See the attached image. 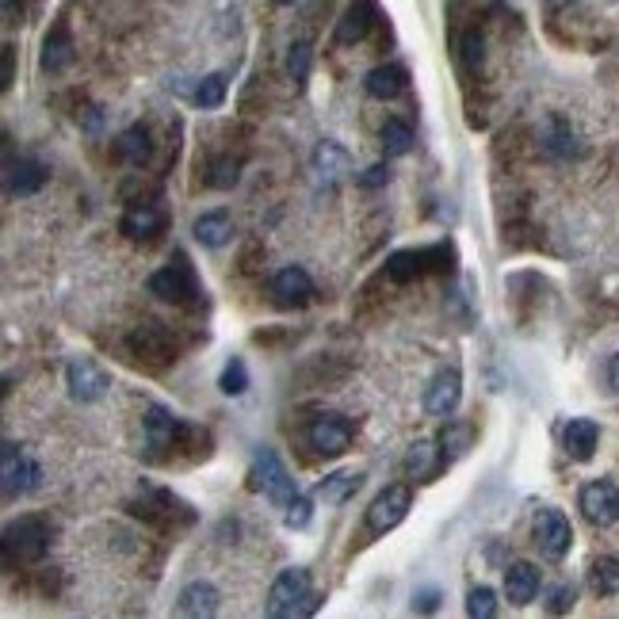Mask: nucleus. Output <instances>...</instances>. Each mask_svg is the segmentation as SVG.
<instances>
[{
    "label": "nucleus",
    "instance_id": "e433bc0d",
    "mask_svg": "<svg viewBox=\"0 0 619 619\" xmlns=\"http://www.w3.org/2000/svg\"><path fill=\"white\" fill-rule=\"evenodd\" d=\"M211 188H234L237 184V161L234 157H218L211 165V176H207Z\"/></svg>",
    "mask_w": 619,
    "mask_h": 619
},
{
    "label": "nucleus",
    "instance_id": "72a5a7b5",
    "mask_svg": "<svg viewBox=\"0 0 619 619\" xmlns=\"http://www.w3.org/2000/svg\"><path fill=\"white\" fill-rule=\"evenodd\" d=\"M192 100L199 107H218L222 100H226V77L222 73H211V77H203L199 85H195Z\"/></svg>",
    "mask_w": 619,
    "mask_h": 619
},
{
    "label": "nucleus",
    "instance_id": "c85d7f7f",
    "mask_svg": "<svg viewBox=\"0 0 619 619\" xmlns=\"http://www.w3.org/2000/svg\"><path fill=\"white\" fill-rule=\"evenodd\" d=\"M444 463H440V448H432L428 440H417L413 448H409L406 455V470L413 474V478H428L432 470H440Z\"/></svg>",
    "mask_w": 619,
    "mask_h": 619
},
{
    "label": "nucleus",
    "instance_id": "f257e3e1",
    "mask_svg": "<svg viewBox=\"0 0 619 619\" xmlns=\"http://www.w3.org/2000/svg\"><path fill=\"white\" fill-rule=\"evenodd\" d=\"M46 551H50V524L43 516H20L4 528V562L8 566L43 562Z\"/></svg>",
    "mask_w": 619,
    "mask_h": 619
},
{
    "label": "nucleus",
    "instance_id": "4468645a",
    "mask_svg": "<svg viewBox=\"0 0 619 619\" xmlns=\"http://www.w3.org/2000/svg\"><path fill=\"white\" fill-rule=\"evenodd\" d=\"M375 27V0H352L344 8L341 23H337V43L341 46H356L371 35Z\"/></svg>",
    "mask_w": 619,
    "mask_h": 619
},
{
    "label": "nucleus",
    "instance_id": "f03ea898",
    "mask_svg": "<svg viewBox=\"0 0 619 619\" xmlns=\"http://www.w3.org/2000/svg\"><path fill=\"white\" fill-rule=\"evenodd\" d=\"M314 608H318V597L310 593V574L302 566L279 570V577L272 581V593H268V616H306Z\"/></svg>",
    "mask_w": 619,
    "mask_h": 619
},
{
    "label": "nucleus",
    "instance_id": "b1692460",
    "mask_svg": "<svg viewBox=\"0 0 619 619\" xmlns=\"http://www.w3.org/2000/svg\"><path fill=\"white\" fill-rule=\"evenodd\" d=\"M543 153L547 157H555V161H570V157H577L581 153V146H577V134L562 119H551V127L543 130Z\"/></svg>",
    "mask_w": 619,
    "mask_h": 619
},
{
    "label": "nucleus",
    "instance_id": "a878e982",
    "mask_svg": "<svg viewBox=\"0 0 619 619\" xmlns=\"http://www.w3.org/2000/svg\"><path fill=\"white\" fill-rule=\"evenodd\" d=\"M363 482V474H356V470H341V474H329L325 482H318V490H314V497L318 501H329V505H341L348 493H356Z\"/></svg>",
    "mask_w": 619,
    "mask_h": 619
},
{
    "label": "nucleus",
    "instance_id": "4be33fe9",
    "mask_svg": "<svg viewBox=\"0 0 619 619\" xmlns=\"http://www.w3.org/2000/svg\"><path fill=\"white\" fill-rule=\"evenodd\" d=\"M195 241L203 245V249H222L226 241H230V234H234V218L226 211H207L195 218L192 226Z\"/></svg>",
    "mask_w": 619,
    "mask_h": 619
},
{
    "label": "nucleus",
    "instance_id": "c756f323",
    "mask_svg": "<svg viewBox=\"0 0 619 619\" xmlns=\"http://www.w3.org/2000/svg\"><path fill=\"white\" fill-rule=\"evenodd\" d=\"M314 172H329V180H337L341 172H348V153L337 146V142H321L318 150H314Z\"/></svg>",
    "mask_w": 619,
    "mask_h": 619
},
{
    "label": "nucleus",
    "instance_id": "423d86ee",
    "mask_svg": "<svg viewBox=\"0 0 619 619\" xmlns=\"http://www.w3.org/2000/svg\"><path fill=\"white\" fill-rule=\"evenodd\" d=\"M532 535H535V547L547 558H566L570 555V547H574V528H570V520H566L562 509H551V505H543V509L535 513Z\"/></svg>",
    "mask_w": 619,
    "mask_h": 619
},
{
    "label": "nucleus",
    "instance_id": "9b49d317",
    "mask_svg": "<svg viewBox=\"0 0 619 619\" xmlns=\"http://www.w3.org/2000/svg\"><path fill=\"white\" fill-rule=\"evenodd\" d=\"M577 505H581V516H585L593 528H612L619 520V486L612 478H597V482H589V486L581 490Z\"/></svg>",
    "mask_w": 619,
    "mask_h": 619
},
{
    "label": "nucleus",
    "instance_id": "79ce46f5",
    "mask_svg": "<svg viewBox=\"0 0 619 619\" xmlns=\"http://www.w3.org/2000/svg\"><path fill=\"white\" fill-rule=\"evenodd\" d=\"M608 379H612V386L619 390V352L612 356V363H608Z\"/></svg>",
    "mask_w": 619,
    "mask_h": 619
},
{
    "label": "nucleus",
    "instance_id": "37998d69",
    "mask_svg": "<svg viewBox=\"0 0 619 619\" xmlns=\"http://www.w3.org/2000/svg\"><path fill=\"white\" fill-rule=\"evenodd\" d=\"M276 4H295V0H276Z\"/></svg>",
    "mask_w": 619,
    "mask_h": 619
},
{
    "label": "nucleus",
    "instance_id": "c9c22d12",
    "mask_svg": "<svg viewBox=\"0 0 619 619\" xmlns=\"http://www.w3.org/2000/svg\"><path fill=\"white\" fill-rule=\"evenodd\" d=\"M218 386H222V394H230V398L245 394V390H249V367H245V360H230V363H226V371H222Z\"/></svg>",
    "mask_w": 619,
    "mask_h": 619
},
{
    "label": "nucleus",
    "instance_id": "412c9836",
    "mask_svg": "<svg viewBox=\"0 0 619 619\" xmlns=\"http://www.w3.org/2000/svg\"><path fill=\"white\" fill-rule=\"evenodd\" d=\"M161 226H165V214L157 211V207H150V203H134V207H127L123 222H119V230L127 237H134V241H150V237L161 234Z\"/></svg>",
    "mask_w": 619,
    "mask_h": 619
},
{
    "label": "nucleus",
    "instance_id": "7ed1b4c3",
    "mask_svg": "<svg viewBox=\"0 0 619 619\" xmlns=\"http://www.w3.org/2000/svg\"><path fill=\"white\" fill-rule=\"evenodd\" d=\"M253 486H257L268 501L283 505V509L299 497V486H295L291 470L283 467V459H279L276 451H268V448H260L257 455H253Z\"/></svg>",
    "mask_w": 619,
    "mask_h": 619
},
{
    "label": "nucleus",
    "instance_id": "4c0bfd02",
    "mask_svg": "<svg viewBox=\"0 0 619 619\" xmlns=\"http://www.w3.org/2000/svg\"><path fill=\"white\" fill-rule=\"evenodd\" d=\"M283 520H287V528H306V524H310V501H306V497L299 493V497L287 505Z\"/></svg>",
    "mask_w": 619,
    "mask_h": 619
},
{
    "label": "nucleus",
    "instance_id": "5701e85b",
    "mask_svg": "<svg viewBox=\"0 0 619 619\" xmlns=\"http://www.w3.org/2000/svg\"><path fill=\"white\" fill-rule=\"evenodd\" d=\"M115 153H119V161H127L134 169H142L146 161L153 157V138H150V127H142V123H134L119 134V142H115Z\"/></svg>",
    "mask_w": 619,
    "mask_h": 619
},
{
    "label": "nucleus",
    "instance_id": "a19ab883",
    "mask_svg": "<svg viewBox=\"0 0 619 619\" xmlns=\"http://www.w3.org/2000/svg\"><path fill=\"white\" fill-rule=\"evenodd\" d=\"M12 77H16V50L4 46V92L12 88Z\"/></svg>",
    "mask_w": 619,
    "mask_h": 619
},
{
    "label": "nucleus",
    "instance_id": "f8f14e48",
    "mask_svg": "<svg viewBox=\"0 0 619 619\" xmlns=\"http://www.w3.org/2000/svg\"><path fill=\"white\" fill-rule=\"evenodd\" d=\"M463 402V375L459 367H440L425 386V413L432 417H451Z\"/></svg>",
    "mask_w": 619,
    "mask_h": 619
},
{
    "label": "nucleus",
    "instance_id": "0eeeda50",
    "mask_svg": "<svg viewBox=\"0 0 619 619\" xmlns=\"http://www.w3.org/2000/svg\"><path fill=\"white\" fill-rule=\"evenodd\" d=\"M352 432L356 428H352L348 417H341V413H321V417H314L306 425V444L318 451V455H325V459H337L352 444Z\"/></svg>",
    "mask_w": 619,
    "mask_h": 619
},
{
    "label": "nucleus",
    "instance_id": "393cba45",
    "mask_svg": "<svg viewBox=\"0 0 619 619\" xmlns=\"http://www.w3.org/2000/svg\"><path fill=\"white\" fill-rule=\"evenodd\" d=\"M73 62V43H69V31H65V23H58L50 35H46L43 43V69L46 73H58L65 65Z\"/></svg>",
    "mask_w": 619,
    "mask_h": 619
},
{
    "label": "nucleus",
    "instance_id": "1a4fd4ad",
    "mask_svg": "<svg viewBox=\"0 0 619 619\" xmlns=\"http://www.w3.org/2000/svg\"><path fill=\"white\" fill-rule=\"evenodd\" d=\"M150 295H157L161 302H195L199 295V279H195L192 264L184 257H176V264H165L161 272H153L150 276Z\"/></svg>",
    "mask_w": 619,
    "mask_h": 619
},
{
    "label": "nucleus",
    "instance_id": "2eb2a0df",
    "mask_svg": "<svg viewBox=\"0 0 619 619\" xmlns=\"http://www.w3.org/2000/svg\"><path fill=\"white\" fill-rule=\"evenodd\" d=\"M597 444H600V425L589 421V417H577V421H570V425L562 428V448L577 463H589L597 455Z\"/></svg>",
    "mask_w": 619,
    "mask_h": 619
},
{
    "label": "nucleus",
    "instance_id": "7c9ffc66",
    "mask_svg": "<svg viewBox=\"0 0 619 619\" xmlns=\"http://www.w3.org/2000/svg\"><path fill=\"white\" fill-rule=\"evenodd\" d=\"M482 58H486V39H482L478 27H470V31L459 35V62H463V69L478 73V69H482Z\"/></svg>",
    "mask_w": 619,
    "mask_h": 619
},
{
    "label": "nucleus",
    "instance_id": "dca6fc26",
    "mask_svg": "<svg viewBox=\"0 0 619 619\" xmlns=\"http://www.w3.org/2000/svg\"><path fill=\"white\" fill-rule=\"evenodd\" d=\"M409 85V73L402 65L386 62V65H375L367 77H363V92L371 96V100H398Z\"/></svg>",
    "mask_w": 619,
    "mask_h": 619
},
{
    "label": "nucleus",
    "instance_id": "a211bd4d",
    "mask_svg": "<svg viewBox=\"0 0 619 619\" xmlns=\"http://www.w3.org/2000/svg\"><path fill=\"white\" fill-rule=\"evenodd\" d=\"M130 348L138 352V360H146V363H165L172 356L169 333H165L157 321L138 325V329H134V337H130Z\"/></svg>",
    "mask_w": 619,
    "mask_h": 619
},
{
    "label": "nucleus",
    "instance_id": "6e6552de",
    "mask_svg": "<svg viewBox=\"0 0 619 619\" xmlns=\"http://www.w3.org/2000/svg\"><path fill=\"white\" fill-rule=\"evenodd\" d=\"M409 509H413V490H409V486H386V490L371 501V509H367V532L371 535L394 532V528L409 516Z\"/></svg>",
    "mask_w": 619,
    "mask_h": 619
},
{
    "label": "nucleus",
    "instance_id": "aec40b11",
    "mask_svg": "<svg viewBox=\"0 0 619 619\" xmlns=\"http://www.w3.org/2000/svg\"><path fill=\"white\" fill-rule=\"evenodd\" d=\"M46 165L35 157H20V161H8V195H35L46 184Z\"/></svg>",
    "mask_w": 619,
    "mask_h": 619
},
{
    "label": "nucleus",
    "instance_id": "9d476101",
    "mask_svg": "<svg viewBox=\"0 0 619 619\" xmlns=\"http://www.w3.org/2000/svg\"><path fill=\"white\" fill-rule=\"evenodd\" d=\"M142 428H146V448H150L153 459H161V451L180 448V440H184V436H192V428L184 425L176 413H169L165 406H150V409H146Z\"/></svg>",
    "mask_w": 619,
    "mask_h": 619
},
{
    "label": "nucleus",
    "instance_id": "6ab92c4d",
    "mask_svg": "<svg viewBox=\"0 0 619 619\" xmlns=\"http://www.w3.org/2000/svg\"><path fill=\"white\" fill-rule=\"evenodd\" d=\"M539 585H543V577H539V570H535L532 562H513L505 570V597L513 600L516 608L532 604L539 597Z\"/></svg>",
    "mask_w": 619,
    "mask_h": 619
},
{
    "label": "nucleus",
    "instance_id": "2f4dec72",
    "mask_svg": "<svg viewBox=\"0 0 619 619\" xmlns=\"http://www.w3.org/2000/svg\"><path fill=\"white\" fill-rule=\"evenodd\" d=\"M440 444H444V448H440V463L448 467L451 459H459V455L467 451V444H470V428H467V425H451V428H444V432H440Z\"/></svg>",
    "mask_w": 619,
    "mask_h": 619
},
{
    "label": "nucleus",
    "instance_id": "ddd939ff",
    "mask_svg": "<svg viewBox=\"0 0 619 619\" xmlns=\"http://www.w3.org/2000/svg\"><path fill=\"white\" fill-rule=\"evenodd\" d=\"M272 295H276L279 306H306L314 299V279H310L306 268L291 264V268H283V272L272 276Z\"/></svg>",
    "mask_w": 619,
    "mask_h": 619
},
{
    "label": "nucleus",
    "instance_id": "cd10ccee",
    "mask_svg": "<svg viewBox=\"0 0 619 619\" xmlns=\"http://www.w3.org/2000/svg\"><path fill=\"white\" fill-rule=\"evenodd\" d=\"M379 138H383V153L386 157H406L413 150V127H409L406 119H386L383 130H379Z\"/></svg>",
    "mask_w": 619,
    "mask_h": 619
},
{
    "label": "nucleus",
    "instance_id": "473e14b6",
    "mask_svg": "<svg viewBox=\"0 0 619 619\" xmlns=\"http://www.w3.org/2000/svg\"><path fill=\"white\" fill-rule=\"evenodd\" d=\"M310 62H314L310 43H291V50H287V77L299 88L306 85V77H310Z\"/></svg>",
    "mask_w": 619,
    "mask_h": 619
},
{
    "label": "nucleus",
    "instance_id": "58836bf2",
    "mask_svg": "<svg viewBox=\"0 0 619 619\" xmlns=\"http://www.w3.org/2000/svg\"><path fill=\"white\" fill-rule=\"evenodd\" d=\"M386 180H390V169H386V165H371V169L360 176V188H383Z\"/></svg>",
    "mask_w": 619,
    "mask_h": 619
},
{
    "label": "nucleus",
    "instance_id": "bb28decb",
    "mask_svg": "<svg viewBox=\"0 0 619 619\" xmlns=\"http://www.w3.org/2000/svg\"><path fill=\"white\" fill-rule=\"evenodd\" d=\"M589 585L597 597H616L619 593V555H600L589 570Z\"/></svg>",
    "mask_w": 619,
    "mask_h": 619
},
{
    "label": "nucleus",
    "instance_id": "ea45409f",
    "mask_svg": "<svg viewBox=\"0 0 619 619\" xmlns=\"http://www.w3.org/2000/svg\"><path fill=\"white\" fill-rule=\"evenodd\" d=\"M570 604H574V589H566V585L555 589V597H551V612H566Z\"/></svg>",
    "mask_w": 619,
    "mask_h": 619
},
{
    "label": "nucleus",
    "instance_id": "f3484780",
    "mask_svg": "<svg viewBox=\"0 0 619 619\" xmlns=\"http://www.w3.org/2000/svg\"><path fill=\"white\" fill-rule=\"evenodd\" d=\"M218 600H222L218 585H211V581H192V585L180 589L176 612H180V616H195V619L214 616V612H218Z\"/></svg>",
    "mask_w": 619,
    "mask_h": 619
},
{
    "label": "nucleus",
    "instance_id": "39448f33",
    "mask_svg": "<svg viewBox=\"0 0 619 619\" xmlns=\"http://www.w3.org/2000/svg\"><path fill=\"white\" fill-rule=\"evenodd\" d=\"M0 459H4V467H0V474H4V482H0L4 486V501H16L23 493L39 490L43 470H39V463L27 451H20V444H4Z\"/></svg>",
    "mask_w": 619,
    "mask_h": 619
},
{
    "label": "nucleus",
    "instance_id": "20e7f679",
    "mask_svg": "<svg viewBox=\"0 0 619 619\" xmlns=\"http://www.w3.org/2000/svg\"><path fill=\"white\" fill-rule=\"evenodd\" d=\"M65 386H69V398L73 402L92 406V402H100L107 390H111V375L92 356H77V360L65 367Z\"/></svg>",
    "mask_w": 619,
    "mask_h": 619
},
{
    "label": "nucleus",
    "instance_id": "f704fd0d",
    "mask_svg": "<svg viewBox=\"0 0 619 619\" xmlns=\"http://www.w3.org/2000/svg\"><path fill=\"white\" fill-rule=\"evenodd\" d=\"M467 616L470 619H493V616H497V593H493L490 585H478V589H470Z\"/></svg>",
    "mask_w": 619,
    "mask_h": 619
}]
</instances>
